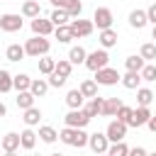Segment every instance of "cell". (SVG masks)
Returning <instances> with one entry per match:
<instances>
[{
	"label": "cell",
	"instance_id": "cell-53",
	"mask_svg": "<svg viewBox=\"0 0 156 156\" xmlns=\"http://www.w3.org/2000/svg\"><path fill=\"white\" fill-rule=\"evenodd\" d=\"M37 2H39V0H37Z\"/></svg>",
	"mask_w": 156,
	"mask_h": 156
},
{
	"label": "cell",
	"instance_id": "cell-14",
	"mask_svg": "<svg viewBox=\"0 0 156 156\" xmlns=\"http://www.w3.org/2000/svg\"><path fill=\"white\" fill-rule=\"evenodd\" d=\"M117 32L115 29H102L100 34H98V41H100V49H112V46H117Z\"/></svg>",
	"mask_w": 156,
	"mask_h": 156
},
{
	"label": "cell",
	"instance_id": "cell-48",
	"mask_svg": "<svg viewBox=\"0 0 156 156\" xmlns=\"http://www.w3.org/2000/svg\"><path fill=\"white\" fill-rule=\"evenodd\" d=\"M151 39H156V24H154V29H151Z\"/></svg>",
	"mask_w": 156,
	"mask_h": 156
},
{
	"label": "cell",
	"instance_id": "cell-39",
	"mask_svg": "<svg viewBox=\"0 0 156 156\" xmlns=\"http://www.w3.org/2000/svg\"><path fill=\"white\" fill-rule=\"evenodd\" d=\"M132 115H134V107H129V105H122V107L117 110V115H115V117L129 127V122H132Z\"/></svg>",
	"mask_w": 156,
	"mask_h": 156
},
{
	"label": "cell",
	"instance_id": "cell-10",
	"mask_svg": "<svg viewBox=\"0 0 156 156\" xmlns=\"http://www.w3.org/2000/svg\"><path fill=\"white\" fill-rule=\"evenodd\" d=\"M51 5H54V10L56 7L58 10H66L71 15V20L73 17H80V12H83V2L80 0H51Z\"/></svg>",
	"mask_w": 156,
	"mask_h": 156
},
{
	"label": "cell",
	"instance_id": "cell-30",
	"mask_svg": "<svg viewBox=\"0 0 156 156\" xmlns=\"http://www.w3.org/2000/svg\"><path fill=\"white\" fill-rule=\"evenodd\" d=\"M34 95L29 93V90H24V93H17V98H15V102H17V107L20 110H29V107H34Z\"/></svg>",
	"mask_w": 156,
	"mask_h": 156
},
{
	"label": "cell",
	"instance_id": "cell-47",
	"mask_svg": "<svg viewBox=\"0 0 156 156\" xmlns=\"http://www.w3.org/2000/svg\"><path fill=\"white\" fill-rule=\"evenodd\" d=\"M2 156H17V151H5Z\"/></svg>",
	"mask_w": 156,
	"mask_h": 156
},
{
	"label": "cell",
	"instance_id": "cell-5",
	"mask_svg": "<svg viewBox=\"0 0 156 156\" xmlns=\"http://www.w3.org/2000/svg\"><path fill=\"white\" fill-rule=\"evenodd\" d=\"M112 22H115V17H112V10L110 7H95V12H93V24L102 32V29H112Z\"/></svg>",
	"mask_w": 156,
	"mask_h": 156
},
{
	"label": "cell",
	"instance_id": "cell-12",
	"mask_svg": "<svg viewBox=\"0 0 156 156\" xmlns=\"http://www.w3.org/2000/svg\"><path fill=\"white\" fill-rule=\"evenodd\" d=\"M54 22L51 20H44V17H37V20H32V32H34V37H49V34H54Z\"/></svg>",
	"mask_w": 156,
	"mask_h": 156
},
{
	"label": "cell",
	"instance_id": "cell-8",
	"mask_svg": "<svg viewBox=\"0 0 156 156\" xmlns=\"http://www.w3.org/2000/svg\"><path fill=\"white\" fill-rule=\"evenodd\" d=\"M22 17L20 15H15V12H5V15H0V29L2 32H7V34H12V32H20L22 29Z\"/></svg>",
	"mask_w": 156,
	"mask_h": 156
},
{
	"label": "cell",
	"instance_id": "cell-6",
	"mask_svg": "<svg viewBox=\"0 0 156 156\" xmlns=\"http://www.w3.org/2000/svg\"><path fill=\"white\" fill-rule=\"evenodd\" d=\"M98 85H117V83H122V76L115 71V68H110V66H105V68H100L98 73H95V78H93Z\"/></svg>",
	"mask_w": 156,
	"mask_h": 156
},
{
	"label": "cell",
	"instance_id": "cell-3",
	"mask_svg": "<svg viewBox=\"0 0 156 156\" xmlns=\"http://www.w3.org/2000/svg\"><path fill=\"white\" fill-rule=\"evenodd\" d=\"M107 61H110L107 49H95V51H90V54H88V58H85V68H88V71H93V73H98L100 68H105V66H107Z\"/></svg>",
	"mask_w": 156,
	"mask_h": 156
},
{
	"label": "cell",
	"instance_id": "cell-13",
	"mask_svg": "<svg viewBox=\"0 0 156 156\" xmlns=\"http://www.w3.org/2000/svg\"><path fill=\"white\" fill-rule=\"evenodd\" d=\"M151 119V110L149 107H134V115H132V122H129V127H144L146 122Z\"/></svg>",
	"mask_w": 156,
	"mask_h": 156
},
{
	"label": "cell",
	"instance_id": "cell-52",
	"mask_svg": "<svg viewBox=\"0 0 156 156\" xmlns=\"http://www.w3.org/2000/svg\"><path fill=\"white\" fill-rule=\"evenodd\" d=\"M102 156H110V154H102Z\"/></svg>",
	"mask_w": 156,
	"mask_h": 156
},
{
	"label": "cell",
	"instance_id": "cell-49",
	"mask_svg": "<svg viewBox=\"0 0 156 156\" xmlns=\"http://www.w3.org/2000/svg\"><path fill=\"white\" fill-rule=\"evenodd\" d=\"M149 156H156V151H149Z\"/></svg>",
	"mask_w": 156,
	"mask_h": 156
},
{
	"label": "cell",
	"instance_id": "cell-51",
	"mask_svg": "<svg viewBox=\"0 0 156 156\" xmlns=\"http://www.w3.org/2000/svg\"><path fill=\"white\" fill-rule=\"evenodd\" d=\"M32 156H41V154H32Z\"/></svg>",
	"mask_w": 156,
	"mask_h": 156
},
{
	"label": "cell",
	"instance_id": "cell-4",
	"mask_svg": "<svg viewBox=\"0 0 156 156\" xmlns=\"http://www.w3.org/2000/svg\"><path fill=\"white\" fill-rule=\"evenodd\" d=\"M88 146H90V151H93L95 156H102V154H107V149H110V139H107L105 132H95V134L88 136Z\"/></svg>",
	"mask_w": 156,
	"mask_h": 156
},
{
	"label": "cell",
	"instance_id": "cell-17",
	"mask_svg": "<svg viewBox=\"0 0 156 156\" xmlns=\"http://www.w3.org/2000/svg\"><path fill=\"white\" fill-rule=\"evenodd\" d=\"M83 102H85V98H83V93H80L78 88L66 93V105H68V110H83Z\"/></svg>",
	"mask_w": 156,
	"mask_h": 156
},
{
	"label": "cell",
	"instance_id": "cell-40",
	"mask_svg": "<svg viewBox=\"0 0 156 156\" xmlns=\"http://www.w3.org/2000/svg\"><path fill=\"white\" fill-rule=\"evenodd\" d=\"M107 154H110V156H129V146H127L124 141H117V144H110Z\"/></svg>",
	"mask_w": 156,
	"mask_h": 156
},
{
	"label": "cell",
	"instance_id": "cell-23",
	"mask_svg": "<svg viewBox=\"0 0 156 156\" xmlns=\"http://www.w3.org/2000/svg\"><path fill=\"white\" fill-rule=\"evenodd\" d=\"M124 102L119 100V98H105V105H102V115L105 117H115L117 115V110L122 107Z\"/></svg>",
	"mask_w": 156,
	"mask_h": 156
},
{
	"label": "cell",
	"instance_id": "cell-45",
	"mask_svg": "<svg viewBox=\"0 0 156 156\" xmlns=\"http://www.w3.org/2000/svg\"><path fill=\"white\" fill-rule=\"evenodd\" d=\"M146 127H149V129H151V132L156 134V115H151V119L146 122Z\"/></svg>",
	"mask_w": 156,
	"mask_h": 156
},
{
	"label": "cell",
	"instance_id": "cell-24",
	"mask_svg": "<svg viewBox=\"0 0 156 156\" xmlns=\"http://www.w3.org/2000/svg\"><path fill=\"white\" fill-rule=\"evenodd\" d=\"M20 141H22V149L32 151V149H34V144H37V132H34L32 127H27L24 132H20Z\"/></svg>",
	"mask_w": 156,
	"mask_h": 156
},
{
	"label": "cell",
	"instance_id": "cell-15",
	"mask_svg": "<svg viewBox=\"0 0 156 156\" xmlns=\"http://www.w3.org/2000/svg\"><path fill=\"white\" fill-rule=\"evenodd\" d=\"M0 146H2V151H17V149L22 146L20 134H17V132H7V134L0 139Z\"/></svg>",
	"mask_w": 156,
	"mask_h": 156
},
{
	"label": "cell",
	"instance_id": "cell-16",
	"mask_svg": "<svg viewBox=\"0 0 156 156\" xmlns=\"http://www.w3.org/2000/svg\"><path fill=\"white\" fill-rule=\"evenodd\" d=\"M146 24H149L146 10H132V12H129V27H134V29H144Z\"/></svg>",
	"mask_w": 156,
	"mask_h": 156
},
{
	"label": "cell",
	"instance_id": "cell-9",
	"mask_svg": "<svg viewBox=\"0 0 156 156\" xmlns=\"http://www.w3.org/2000/svg\"><path fill=\"white\" fill-rule=\"evenodd\" d=\"M66 127H73V129H85V124L90 122V117L83 112V110H71L66 117H63Z\"/></svg>",
	"mask_w": 156,
	"mask_h": 156
},
{
	"label": "cell",
	"instance_id": "cell-1",
	"mask_svg": "<svg viewBox=\"0 0 156 156\" xmlns=\"http://www.w3.org/2000/svg\"><path fill=\"white\" fill-rule=\"evenodd\" d=\"M88 136L90 134H85V129H73V127H63L58 132V141H63L66 146H76V149L88 146Z\"/></svg>",
	"mask_w": 156,
	"mask_h": 156
},
{
	"label": "cell",
	"instance_id": "cell-2",
	"mask_svg": "<svg viewBox=\"0 0 156 156\" xmlns=\"http://www.w3.org/2000/svg\"><path fill=\"white\" fill-rule=\"evenodd\" d=\"M49 49H51V41H49L46 37H32V39H27V44H24V54L32 56V58L49 56Z\"/></svg>",
	"mask_w": 156,
	"mask_h": 156
},
{
	"label": "cell",
	"instance_id": "cell-50",
	"mask_svg": "<svg viewBox=\"0 0 156 156\" xmlns=\"http://www.w3.org/2000/svg\"><path fill=\"white\" fill-rule=\"evenodd\" d=\"M49 156H63V154H49Z\"/></svg>",
	"mask_w": 156,
	"mask_h": 156
},
{
	"label": "cell",
	"instance_id": "cell-31",
	"mask_svg": "<svg viewBox=\"0 0 156 156\" xmlns=\"http://www.w3.org/2000/svg\"><path fill=\"white\" fill-rule=\"evenodd\" d=\"M44 144H54L56 139H58V132L54 129V127H49V124H44V127H39V134H37Z\"/></svg>",
	"mask_w": 156,
	"mask_h": 156
},
{
	"label": "cell",
	"instance_id": "cell-28",
	"mask_svg": "<svg viewBox=\"0 0 156 156\" xmlns=\"http://www.w3.org/2000/svg\"><path fill=\"white\" fill-rule=\"evenodd\" d=\"M49 20L54 22V27H66V24H71V15H68L66 10H58V7L51 12V17H49Z\"/></svg>",
	"mask_w": 156,
	"mask_h": 156
},
{
	"label": "cell",
	"instance_id": "cell-11",
	"mask_svg": "<svg viewBox=\"0 0 156 156\" xmlns=\"http://www.w3.org/2000/svg\"><path fill=\"white\" fill-rule=\"evenodd\" d=\"M93 29H95V24L90 22V20H71V32H73V37L76 39H80V37H90L93 34Z\"/></svg>",
	"mask_w": 156,
	"mask_h": 156
},
{
	"label": "cell",
	"instance_id": "cell-19",
	"mask_svg": "<svg viewBox=\"0 0 156 156\" xmlns=\"http://www.w3.org/2000/svg\"><path fill=\"white\" fill-rule=\"evenodd\" d=\"M22 17H29V20L41 17V5H39L37 0H24V5H22Z\"/></svg>",
	"mask_w": 156,
	"mask_h": 156
},
{
	"label": "cell",
	"instance_id": "cell-26",
	"mask_svg": "<svg viewBox=\"0 0 156 156\" xmlns=\"http://www.w3.org/2000/svg\"><path fill=\"white\" fill-rule=\"evenodd\" d=\"M139 83H141V73H132V71H127V73L122 76V85H124L127 90H139Z\"/></svg>",
	"mask_w": 156,
	"mask_h": 156
},
{
	"label": "cell",
	"instance_id": "cell-25",
	"mask_svg": "<svg viewBox=\"0 0 156 156\" xmlns=\"http://www.w3.org/2000/svg\"><path fill=\"white\" fill-rule=\"evenodd\" d=\"M124 66H127V71H132V73H141V68L146 66V61H144L141 56L132 54V56H127V58H124Z\"/></svg>",
	"mask_w": 156,
	"mask_h": 156
},
{
	"label": "cell",
	"instance_id": "cell-36",
	"mask_svg": "<svg viewBox=\"0 0 156 156\" xmlns=\"http://www.w3.org/2000/svg\"><path fill=\"white\" fill-rule=\"evenodd\" d=\"M12 73L10 71H5V68H0V93H10V90H15L12 88Z\"/></svg>",
	"mask_w": 156,
	"mask_h": 156
},
{
	"label": "cell",
	"instance_id": "cell-37",
	"mask_svg": "<svg viewBox=\"0 0 156 156\" xmlns=\"http://www.w3.org/2000/svg\"><path fill=\"white\" fill-rule=\"evenodd\" d=\"M139 56L149 63V61H154L156 58V44H151V41H146V44H141V49H139Z\"/></svg>",
	"mask_w": 156,
	"mask_h": 156
},
{
	"label": "cell",
	"instance_id": "cell-41",
	"mask_svg": "<svg viewBox=\"0 0 156 156\" xmlns=\"http://www.w3.org/2000/svg\"><path fill=\"white\" fill-rule=\"evenodd\" d=\"M141 80H156V66L154 63H146L144 68H141Z\"/></svg>",
	"mask_w": 156,
	"mask_h": 156
},
{
	"label": "cell",
	"instance_id": "cell-20",
	"mask_svg": "<svg viewBox=\"0 0 156 156\" xmlns=\"http://www.w3.org/2000/svg\"><path fill=\"white\" fill-rule=\"evenodd\" d=\"M49 88H51V85H49V80H46V78H34V80H32L29 93H32L34 98H44V95L49 93Z\"/></svg>",
	"mask_w": 156,
	"mask_h": 156
},
{
	"label": "cell",
	"instance_id": "cell-38",
	"mask_svg": "<svg viewBox=\"0 0 156 156\" xmlns=\"http://www.w3.org/2000/svg\"><path fill=\"white\" fill-rule=\"evenodd\" d=\"M71 71H73V63H71L68 58H58V61H56V71H54V73H58V76L68 78V76H71Z\"/></svg>",
	"mask_w": 156,
	"mask_h": 156
},
{
	"label": "cell",
	"instance_id": "cell-42",
	"mask_svg": "<svg viewBox=\"0 0 156 156\" xmlns=\"http://www.w3.org/2000/svg\"><path fill=\"white\" fill-rule=\"evenodd\" d=\"M46 80H49V85H51V88H63L68 78H63V76H58V73H51Z\"/></svg>",
	"mask_w": 156,
	"mask_h": 156
},
{
	"label": "cell",
	"instance_id": "cell-22",
	"mask_svg": "<svg viewBox=\"0 0 156 156\" xmlns=\"http://www.w3.org/2000/svg\"><path fill=\"white\" fill-rule=\"evenodd\" d=\"M32 80H34V78H29L27 73H17V76L12 78V88H15L17 93H24V90L32 88Z\"/></svg>",
	"mask_w": 156,
	"mask_h": 156
},
{
	"label": "cell",
	"instance_id": "cell-35",
	"mask_svg": "<svg viewBox=\"0 0 156 156\" xmlns=\"http://www.w3.org/2000/svg\"><path fill=\"white\" fill-rule=\"evenodd\" d=\"M54 37L58 39V44H68L71 39H76L73 32H71V24H66V27H56V29H54Z\"/></svg>",
	"mask_w": 156,
	"mask_h": 156
},
{
	"label": "cell",
	"instance_id": "cell-33",
	"mask_svg": "<svg viewBox=\"0 0 156 156\" xmlns=\"http://www.w3.org/2000/svg\"><path fill=\"white\" fill-rule=\"evenodd\" d=\"M154 100H156V95H154L149 88H139V90H136V102H139V107H149Z\"/></svg>",
	"mask_w": 156,
	"mask_h": 156
},
{
	"label": "cell",
	"instance_id": "cell-29",
	"mask_svg": "<svg viewBox=\"0 0 156 156\" xmlns=\"http://www.w3.org/2000/svg\"><path fill=\"white\" fill-rule=\"evenodd\" d=\"M85 58H88V51H85L83 46H71V51H68V61H71L73 66L85 63Z\"/></svg>",
	"mask_w": 156,
	"mask_h": 156
},
{
	"label": "cell",
	"instance_id": "cell-44",
	"mask_svg": "<svg viewBox=\"0 0 156 156\" xmlns=\"http://www.w3.org/2000/svg\"><path fill=\"white\" fill-rule=\"evenodd\" d=\"M146 17H149V22H151V24H156V2H154V5H149Z\"/></svg>",
	"mask_w": 156,
	"mask_h": 156
},
{
	"label": "cell",
	"instance_id": "cell-7",
	"mask_svg": "<svg viewBox=\"0 0 156 156\" xmlns=\"http://www.w3.org/2000/svg\"><path fill=\"white\" fill-rule=\"evenodd\" d=\"M105 134H107V139H110V144H117V141H124V136H127V124H124V122H119V119H112V122L107 124V129H105Z\"/></svg>",
	"mask_w": 156,
	"mask_h": 156
},
{
	"label": "cell",
	"instance_id": "cell-34",
	"mask_svg": "<svg viewBox=\"0 0 156 156\" xmlns=\"http://www.w3.org/2000/svg\"><path fill=\"white\" fill-rule=\"evenodd\" d=\"M24 124L27 127H37L39 124V119H41V110L39 107H29V110H24Z\"/></svg>",
	"mask_w": 156,
	"mask_h": 156
},
{
	"label": "cell",
	"instance_id": "cell-32",
	"mask_svg": "<svg viewBox=\"0 0 156 156\" xmlns=\"http://www.w3.org/2000/svg\"><path fill=\"white\" fill-rule=\"evenodd\" d=\"M54 71H56V58L41 56V58H39V73H41V76H51Z\"/></svg>",
	"mask_w": 156,
	"mask_h": 156
},
{
	"label": "cell",
	"instance_id": "cell-18",
	"mask_svg": "<svg viewBox=\"0 0 156 156\" xmlns=\"http://www.w3.org/2000/svg\"><path fill=\"white\" fill-rule=\"evenodd\" d=\"M102 105H105V98H100V95H98V98H93L88 105H83V112H85V115L93 119V117L102 115Z\"/></svg>",
	"mask_w": 156,
	"mask_h": 156
},
{
	"label": "cell",
	"instance_id": "cell-27",
	"mask_svg": "<svg viewBox=\"0 0 156 156\" xmlns=\"http://www.w3.org/2000/svg\"><path fill=\"white\" fill-rule=\"evenodd\" d=\"M78 90L83 93V98H90V100L98 98V83H95L93 78H85V80L78 85Z\"/></svg>",
	"mask_w": 156,
	"mask_h": 156
},
{
	"label": "cell",
	"instance_id": "cell-54",
	"mask_svg": "<svg viewBox=\"0 0 156 156\" xmlns=\"http://www.w3.org/2000/svg\"><path fill=\"white\" fill-rule=\"evenodd\" d=\"M0 139H2V136H0Z\"/></svg>",
	"mask_w": 156,
	"mask_h": 156
},
{
	"label": "cell",
	"instance_id": "cell-46",
	"mask_svg": "<svg viewBox=\"0 0 156 156\" xmlns=\"http://www.w3.org/2000/svg\"><path fill=\"white\" fill-rule=\"evenodd\" d=\"M7 115V107H5V102H0V117H5Z\"/></svg>",
	"mask_w": 156,
	"mask_h": 156
},
{
	"label": "cell",
	"instance_id": "cell-43",
	"mask_svg": "<svg viewBox=\"0 0 156 156\" xmlns=\"http://www.w3.org/2000/svg\"><path fill=\"white\" fill-rule=\"evenodd\" d=\"M129 156H149V151L144 146H134V149H129Z\"/></svg>",
	"mask_w": 156,
	"mask_h": 156
},
{
	"label": "cell",
	"instance_id": "cell-21",
	"mask_svg": "<svg viewBox=\"0 0 156 156\" xmlns=\"http://www.w3.org/2000/svg\"><path fill=\"white\" fill-rule=\"evenodd\" d=\"M27 54H24V46H20V44H10L7 49H5V58L7 61H12V63H17V61H22Z\"/></svg>",
	"mask_w": 156,
	"mask_h": 156
}]
</instances>
